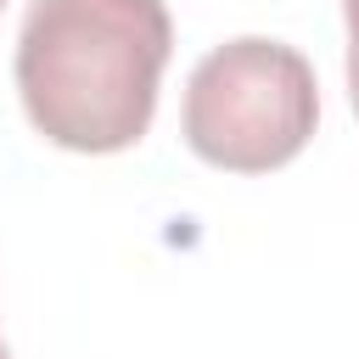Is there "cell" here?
Segmentation results:
<instances>
[{"instance_id":"cell-1","label":"cell","mask_w":359,"mask_h":359,"mask_svg":"<svg viewBox=\"0 0 359 359\" xmlns=\"http://www.w3.org/2000/svg\"><path fill=\"white\" fill-rule=\"evenodd\" d=\"M168 50L163 0H28L17 34L22 112L62 151H123L151 129Z\"/></svg>"},{"instance_id":"cell-2","label":"cell","mask_w":359,"mask_h":359,"mask_svg":"<svg viewBox=\"0 0 359 359\" xmlns=\"http://www.w3.org/2000/svg\"><path fill=\"white\" fill-rule=\"evenodd\" d=\"M320 118L314 67L280 39H230L208 50L185 84V146L230 174H269L292 163Z\"/></svg>"},{"instance_id":"cell-3","label":"cell","mask_w":359,"mask_h":359,"mask_svg":"<svg viewBox=\"0 0 359 359\" xmlns=\"http://www.w3.org/2000/svg\"><path fill=\"white\" fill-rule=\"evenodd\" d=\"M348 95L359 112V11H348Z\"/></svg>"},{"instance_id":"cell-4","label":"cell","mask_w":359,"mask_h":359,"mask_svg":"<svg viewBox=\"0 0 359 359\" xmlns=\"http://www.w3.org/2000/svg\"><path fill=\"white\" fill-rule=\"evenodd\" d=\"M342 11H359V0H342Z\"/></svg>"},{"instance_id":"cell-5","label":"cell","mask_w":359,"mask_h":359,"mask_svg":"<svg viewBox=\"0 0 359 359\" xmlns=\"http://www.w3.org/2000/svg\"><path fill=\"white\" fill-rule=\"evenodd\" d=\"M0 359H11V353H6V342H0Z\"/></svg>"},{"instance_id":"cell-6","label":"cell","mask_w":359,"mask_h":359,"mask_svg":"<svg viewBox=\"0 0 359 359\" xmlns=\"http://www.w3.org/2000/svg\"><path fill=\"white\" fill-rule=\"evenodd\" d=\"M0 6H6V0H0Z\"/></svg>"}]
</instances>
